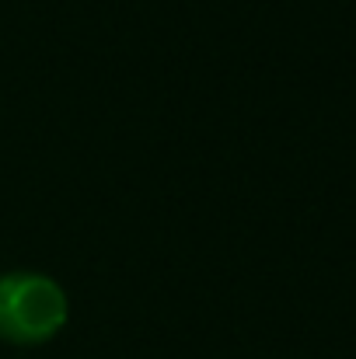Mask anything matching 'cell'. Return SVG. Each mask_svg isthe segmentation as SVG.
<instances>
[{
	"label": "cell",
	"instance_id": "6da1fadb",
	"mask_svg": "<svg viewBox=\"0 0 356 359\" xmlns=\"http://www.w3.org/2000/svg\"><path fill=\"white\" fill-rule=\"evenodd\" d=\"M67 325V293L42 272L0 276V339L14 346L49 342Z\"/></svg>",
	"mask_w": 356,
	"mask_h": 359
}]
</instances>
